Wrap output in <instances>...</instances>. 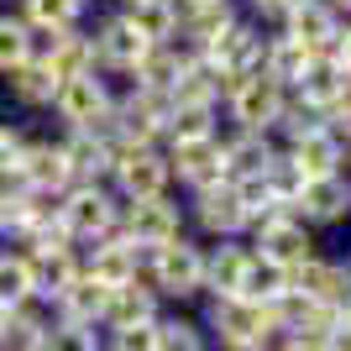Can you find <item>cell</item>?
Segmentation results:
<instances>
[{"mask_svg": "<svg viewBox=\"0 0 351 351\" xmlns=\"http://www.w3.org/2000/svg\"><path fill=\"white\" fill-rule=\"evenodd\" d=\"M21 299H32V263H27V252H0V304L16 309Z\"/></svg>", "mask_w": 351, "mask_h": 351, "instance_id": "obj_33", "label": "cell"}, {"mask_svg": "<svg viewBox=\"0 0 351 351\" xmlns=\"http://www.w3.org/2000/svg\"><path fill=\"white\" fill-rule=\"evenodd\" d=\"M58 116L69 121L73 132H95L100 121H110V89H105V79H95V73H84V79H69V84H58Z\"/></svg>", "mask_w": 351, "mask_h": 351, "instance_id": "obj_8", "label": "cell"}, {"mask_svg": "<svg viewBox=\"0 0 351 351\" xmlns=\"http://www.w3.org/2000/svg\"><path fill=\"white\" fill-rule=\"evenodd\" d=\"M27 58H32V27L16 16H0V73L21 69Z\"/></svg>", "mask_w": 351, "mask_h": 351, "instance_id": "obj_37", "label": "cell"}, {"mask_svg": "<svg viewBox=\"0 0 351 351\" xmlns=\"http://www.w3.org/2000/svg\"><path fill=\"white\" fill-rule=\"evenodd\" d=\"M158 320V293L147 289V283H126V289H110V299H105V315L100 325L116 336V330H132V325H147Z\"/></svg>", "mask_w": 351, "mask_h": 351, "instance_id": "obj_22", "label": "cell"}, {"mask_svg": "<svg viewBox=\"0 0 351 351\" xmlns=\"http://www.w3.org/2000/svg\"><path fill=\"white\" fill-rule=\"evenodd\" d=\"M11 89H16L21 105H47V100H58V73L47 69V63L27 58L21 69H11Z\"/></svg>", "mask_w": 351, "mask_h": 351, "instance_id": "obj_29", "label": "cell"}, {"mask_svg": "<svg viewBox=\"0 0 351 351\" xmlns=\"http://www.w3.org/2000/svg\"><path fill=\"white\" fill-rule=\"evenodd\" d=\"M226 184H247V178H263L278 158V147L267 142V136H252V132H236L226 136Z\"/></svg>", "mask_w": 351, "mask_h": 351, "instance_id": "obj_20", "label": "cell"}, {"mask_svg": "<svg viewBox=\"0 0 351 351\" xmlns=\"http://www.w3.org/2000/svg\"><path fill=\"white\" fill-rule=\"evenodd\" d=\"M299 5H304V0H267V5H263V16H273V21L283 27V16H293Z\"/></svg>", "mask_w": 351, "mask_h": 351, "instance_id": "obj_46", "label": "cell"}, {"mask_svg": "<svg viewBox=\"0 0 351 351\" xmlns=\"http://www.w3.org/2000/svg\"><path fill=\"white\" fill-rule=\"evenodd\" d=\"M126 5H142V0H126Z\"/></svg>", "mask_w": 351, "mask_h": 351, "instance_id": "obj_54", "label": "cell"}, {"mask_svg": "<svg viewBox=\"0 0 351 351\" xmlns=\"http://www.w3.org/2000/svg\"><path fill=\"white\" fill-rule=\"evenodd\" d=\"M325 351H351V325H336V336L325 341Z\"/></svg>", "mask_w": 351, "mask_h": 351, "instance_id": "obj_47", "label": "cell"}, {"mask_svg": "<svg viewBox=\"0 0 351 351\" xmlns=\"http://www.w3.org/2000/svg\"><path fill=\"white\" fill-rule=\"evenodd\" d=\"M168 100H173V105H215L220 100V73L210 69L194 47L184 53V69H178L173 89H168Z\"/></svg>", "mask_w": 351, "mask_h": 351, "instance_id": "obj_24", "label": "cell"}, {"mask_svg": "<svg viewBox=\"0 0 351 351\" xmlns=\"http://www.w3.org/2000/svg\"><path fill=\"white\" fill-rule=\"evenodd\" d=\"M116 152H121V142H116V126H110V121H100L95 132H73L69 142H63L73 184H95L100 173H110V168H116Z\"/></svg>", "mask_w": 351, "mask_h": 351, "instance_id": "obj_6", "label": "cell"}, {"mask_svg": "<svg viewBox=\"0 0 351 351\" xmlns=\"http://www.w3.org/2000/svg\"><path fill=\"white\" fill-rule=\"evenodd\" d=\"M147 53H152V43H147V37L132 27V21H126V16H110V21L100 27V37H95V58H100L105 69H126V73H136Z\"/></svg>", "mask_w": 351, "mask_h": 351, "instance_id": "obj_17", "label": "cell"}, {"mask_svg": "<svg viewBox=\"0 0 351 351\" xmlns=\"http://www.w3.org/2000/svg\"><path fill=\"white\" fill-rule=\"evenodd\" d=\"M126 21H132V27L142 32L152 47H162V43L178 32V27H173V11H168V0H142V5H132V11H126Z\"/></svg>", "mask_w": 351, "mask_h": 351, "instance_id": "obj_35", "label": "cell"}, {"mask_svg": "<svg viewBox=\"0 0 351 351\" xmlns=\"http://www.w3.org/2000/svg\"><path fill=\"white\" fill-rule=\"evenodd\" d=\"M330 58L341 63V73H351V21L341 27V37H336V47H330Z\"/></svg>", "mask_w": 351, "mask_h": 351, "instance_id": "obj_44", "label": "cell"}, {"mask_svg": "<svg viewBox=\"0 0 351 351\" xmlns=\"http://www.w3.org/2000/svg\"><path fill=\"white\" fill-rule=\"evenodd\" d=\"M152 341H158V320H147V325H132V330H116L105 351H152Z\"/></svg>", "mask_w": 351, "mask_h": 351, "instance_id": "obj_42", "label": "cell"}, {"mask_svg": "<svg viewBox=\"0 0 351 351\" xmlns=\"http://www.w3.org/2000/svg\"><path fill=\"white\" fill-rule=\"evenodd\" d=\"M194 215L210 236L220 241H236V231H247V210H241V194L236 184H210V189L194 194Z\"/></svg>", "mask_w": 351, "mask_h": 351, "instance_id": "obj_16", "label": "cell"}, {"mask_svg": "<svg viewBox=\"0 0 351 351\" xmlns=\"http://www.w3.org/2000/svg\"><path fill=\"white\" fill-rule=\"evenodd\" d=\"M110 173L121 178V189L132 194V199H162V189H168L173 168H168V158H162V152H152V147H121Z\"/></svg>", "mask_w": 351, "mask_h": 351, "instance_id": "obj_7", "label": "cell"}, {"mask_svg": "<svg viewBox=\"0 0 351 351\" xmlns=\"http://www.w3.org/2000/svg\"><path fill=\"white\" fill-rule=\"evenodd\" d=\"M257 257H267V263H278L283 273H299V267L315 257V236H309V226L304 220H293V215H283V220H273V226H263L257 231Z\"/></svg>", "mask_w": 351, "mask_h": 351, "instance_id": "obj_11", "label": "cell"}, {"mask_svg": "<svg viewBox=\"0 0 351 351\" xmlns=\"http://www.w3.org/2000/svg\"><path fill=\"white\" fill-rule=\"evenodd\" d=\"M47 69L58 73V84H69V79H84V73H95V37L63 32V37H58V47H53V58H47Z\"/></svg>", "mask_w": 351, "mask_h": 351, "instance_id": "obj_27", "label": "cell"}, {"mask_svg": "<svg viewBox=\"0 0 351 351\" xmlns=\"http://www.w3.org/2000/svg\"><path fill=\"white\" fill-rule=\"evenodd\" d=\"M325 126V116L320 110H309V105H299L289 95V105H283V116H278V132L289 136V142H299V136H309V132H320Z\"/></svg>", "mask_w": 351, "mask_h": 351, "instance_id": "obj_41", "label": "cell"}, {"mask_svg": "<svg viewBox=\"0 0 351 351\" xmlns=\"http://www.w3.org/2000/svg\"><path fill=\"white\" fill-rule=\"evenodd\" d=\"M21 184L27 189H47V194H69L73 189V173H69V158H63V142H32L21 152Z\"/></svg>", "mask_w": 351, "mask_h": 351, "instance_id": "obj_18", "label": "cell"}, {"mask_svg": "<svg viewBox=\"0 0 351 351\" xmlns=\"http://www.w3.org/2000/svg\"><path fill=\"white\" fill-rule=\"evenodd\" d=\"M283 158L299 168V178H336L341 168H346V142H341L330 126H320V132L289 142V147H283Z\"/></svg>", "mask_w": 351, "mask_h": 351, "instance_id": "obj_14", "label": "cell"}, {"mask_svg": "<svg viewBox=\"0 0 351 351\" xmlns=\"http://www.w3.org/2000/svg\"><path fill=\"white\" fill-rule=\"evenodd\" d=\"M142 267H147L142 247H132L126 236H105V241H95L84 273L95 283H105V289H126V283H142Z\"/></svg>", "mask_w": 351, "mask_h": 351, "instance_id": "obj_10", "label": "cell"}, {"mask_svg": "<svg viewBox=\"0 0 351 351\" xmlns=\"http://www.w3.org/2000/svg\"><path fill=\"white\" fill-rule=\"evenodd\" d=\"M267 351H320V346H304V341H293V336H283V330H273V336L263 341Z\"/></svg>", "mask_w": 351, "mask_h": 351, "instance_id": "obj_45", "label": "cell"}, {"mask_svg": "<svg viewBox=\"0 0 351 351\" xmlns=\"http://www.w3.org/2000/svg\"><path fill=\"white\" fill-rule=\"evenodd\" d=\"M325 126H330L341 142H351V73H346V84H341V100L325 110Z\"/></svg>", "mask_w": 351, "mask_h": 351, "instance_id": "obj_43", "label": "cell"}, {"mask_svg": "<svg viewBox=\"0 0 351 351\" xmlns=\"http://www.w3.org/2000/svg\"><path fill=\"white\" fill-rule=\"evenodd\" d=\"M210 330H215L220 346H231V341H252V346H263V341L273 336V315H267V304H257V299L215 293V299H210Z\"/></svg>", "mask_w": 351, "mask_h": 351, "instance_id": "obj_3", "label": "cell"}, {"mask_svg": "<svg viewBox=\"0 0 351 351\" xmlns=\"http://www.w3.org/2000/svg\"><path fill=\"white\" fill-rule=\"evenodd\" d=\"M341 84H346L341 63L330 58V53H320V58H315V63L304 69V79H299V84L289 89V95H293L299 105H309V110H320V116H325V110H330V105L341 100Z\"/></svg>", "mask_w": 351, "mask_h": 351, "instance_id": "obj_23", "label": "cell"}, {"mask_svg": "<svg viewBox=\"0 0 351 351\" xmlns=\"http://www.w3.org/2000/svg\"><path fill=\"white\" fill-rule=\"evenodd\" d=\"M168 168L199 194V189H210V184H226V147H220V136H205V142H173Z\"/></svg>", "mask_w": 351, "mask_h": 351, "instance_id": "obj_12", "label": "cell"}, {"mask_svg": "<svg viewBox=\"0 0 351 351\" xmlns=\"http://www.w3.org/2000/svg\"><path fill=\"white\" fill-rule=\"evenodd\" d=\"M346 168H351V142H346Z\"/></svg>", "mask_w": 351, "mask_h": 351, "instance_id": "obj_52", "label": "cell"}, {"mask_svg": "<svg viewBox=\"0 0 351 351\" xmlns=\"http://www.w3.org/2000/svg\"><path fill=\"white\" fill-rule=\"evenodd\" d=\"M351 215V178H304V189L293 194V220H304L309 231L315 226H341Z\"/></svg>", "mask_w": 351, "mask_h": 351, "instance_id": "obj_5", "label": "cell"}, {"mask_svg": "<svg viewBox=\"0 0 351 351\" xmlns=\"http://www.w3.org/2000/svg\"><path fill=\"white\" fill-rule=\"evenodd\" d=\"M289 283H293V273H283L278 263H267V257H257V252H252L247 278H241V289H236V293H241V299H257V304H273Z\"/></svg>", "mask_w": 351, "mask_h": 351, "instance_id": "obj_28", "label": "cell"}, {"mask_svg": "<svg viewBox=\"0 0 351 351\" xmlns=\"http://www.w3.org/2000/svg\"><path fill=\"white\" fill-rule=\"evenodd\" d=\"M330 5H336V11H341V21H346V16H351V0H330Z\"/></svg>", "mask_w": 351, "mask_h": 351, "instance_id": "obj_49", "label": "cell"}, {"mask_svg": "<svg viewBox=\"0 0 351 351\" xmlns=\"http://www.w3.org/2000/svg\"><path fill=\"white\" fill-rule=\"evenodd\" d=\"M263 184H267V194H273V199H283V205H293V194L304 189V178H299V168H293L289 158H273V168H267L263 173Z\"/></svg>", "mask_w": 351, "mask_h": 351, "instance_id": "obj_40", "label": "cell"}, {"mask_svg": "<svg viewBox=\"0 0 351 351\" xmlns=\"http://www.w3.org/2000/svg\"><path fill=\"white\" fill-rule=\"evenodd\" d=\"M315 58H320V53H309L304 43H293V37H283V32H278V37H267L263 69L273 73V79H278L283 89H293V84H299V79H304V69H309V63H315Z\"/></svg>", "mask_w": 351, "mask_h": 351, "instance_id": "obj_26", "label": "cell"}, {"mask_svg": "<svg viewBox=\"0 0 351 351\" xmlns=\"http://www.w3.org/2000/svg\"><path fill=\"white\" fill-rule=\"evenodd\" d=\"M105 299H110V289L105 283H95L89 273H79V278L69 283V289L53 299V315H58L63 325H100V315H105Z\"/></svg>", "mask_w": 351, "mask_h": 351, "instance_id": "obj_21", "label": "cell"}, {"mask_svg": "<svg viewBox=\"0 0 351 351\" xmlns=\"http://www.w3.org/2000/svg\"><path fill=\"white\" fill-rule=\"evenodd\" d=\"M37 351H105V346H100V336H95L89 325H63V320H53V325H47V336L37 341Z\"/></svg>", "mask_w": 351, "mask_h": 351, "instance_id": "obj_38", "label": "cell"}, {"mask_svg": "<svg viewBox=\"0 0 351 351\" xmlns=\"http://www.w3.org/2000/svg\"><path fill=\"white\" fill-rule=\"evenodd\" d=\"M247 263H252V247L241 241H220L215 252H205V293H236L241 278H247Z\"/></svg>", "mask_w": 351, "mask_h": 351, "instance_id": "obj_25", "label": "cell"}, {"mask_svg": "<svg viewBox=\"0 0 351 351\" xmlns=\"http://www.w3.org/2000/svg\"><path fill=\"white\" fill-rule=\"evenodd\" d=\"M79 5H84V0H79Z\"/></svg>", "mask_w": 351, "mask_h": 351, "instance_id": "obj_55", "label": "cell"}, {"mask_svg": "<svg viewBox=\"0 0 351 351\" xmlns=\"http://www.w3.org/2000/svg\"><path fill=\"white\" fill-rule=\"evenodd\" d=\"M341 325H351V299H346V304H341Z\"/></svg>", "mask_w": 351, "mask_h": 351, "instance_id": "obj_51", "label": "cell"}, {"mask_svg": "<svg viewBox=\"0 0 351 351\" xmlns=\"http://www.w3.org/2000/svg\"><path fill=\"white\" fill-rule=\"evenodd\" d=\"M5 325H11V309L0 304V336H5Z\"/></svg>", "mask_w": 351, "mask_h": 351, "instance_id": "obj_50", "label": "cell"}, {"mask_svg": "<svg viewBox=\"0 0 351 351\" xmlns=\"http://www.w3.org/2000/svg\"><path fill=\"white\" fill-rule=\"evenodd\" d=\"M27 21L47 32H73L79 21V0H27Z\"/></svg>", "mask_w": 351, "mask_h": 351, "instance_id": "obj_39", "label": "cell"}, {"mask_svg": "<svg viewBox=\"0 0 351 351\" xmlns=\"http://www.w3.org/2000/svg\"><path fill=\"white\" fill-rule=\"evenodd\" d=\"M293 289L304 293V299H315V304H330V309H341L351 299V263L346 257H309L299 273H293Z\"/></svg>", "mask_w": 351, "mask_h": 351, "instance_id": "obj_13", "label": "cell"}, {"mask_svg": "<svg viewBox=\"0 0 351 351\" xmlns=\"http://www.w3.org/2000/svg\"><path fill=\"white\" fill-rule=\"evenodd\" d=\"M252 5H257V11H263V5H267V0H252Z\"/></svg>", "mask_w": 351, "mask_h": 351, "instance_id": "obj_53", "label": "cell"}, {"mask_svg": "<svg viewBox=\"0 0 351 351\" xmlns=\"http://www.w3.org/2000/svg\"><path fill=\"white\" fill-rule=\"evenodd\" d=\"M205 5H210V0H205Z\"/></svg>", "mask_w": 351, "mask_h": 351, "instance_id": "obj_56", "label": "cell"}, {"mask_svg": "<svg viewBox=\"0 0 351 351\" xmlns=\"http://www.w3.org/2000/svg\"><path fill=\"white\" fill-rule=\"evenodd\" d=\"M341 11L330 5V0H304L293 16H283V37H293V43H304L309 53H330L341 37Z\"/></svg>", "mask_w": 351, "mask_h": 351, "instance_id": "obj_15", "label": "cell"}, {"mask_svg": "<svg viewBox=\"0 0 351 351\" xmlns=\"http://www.w3.org/2000/svg\"><path fill=\"white\" fill-rule=\"evenodd\" d=\"M58 220L69 226L73 241H105V236L116 231V205H110V194L95 189V184H73L63 194L58 205Z\"/></svg>", "mask_w": 351, "mask_h": 351, "instance_id": "obj_4", "label": "cell"}, {"mask_svg": "<svg viewBox=\"0 0 351 351\" xmlns=\"http://www.w3.org/2000/svg\"><path fill=\"white\" fill-rule=\"evenodd\" d=\"M142 283L152 293H168V299H194V293H205V247H194V241L178 236L168 247L147 252Z\"/></svg>", "mask_w": 351, "mask_h": 351, "instance_id": "obj_1", "label": "cell"}, {"mask_svg": "<svg viewBox=\"0 0 351 351\" xmlns=\"http://www.w3.org/2000/svg\"><path fill=\"white\" fill-rule=\"evenodd\" d=\"M37 226H43V220H37V210H32V194H27V189H16V194H11V189H0V231L27 241Z\"/></svg>", "mask_w": 351, "mask_h": 351, "instance_id": "obj_36", "label": "cell"}, {"mask_svg": "<svg viewBox=\"0 0 351 351\" xmlns=\"http://www.w3.org/2000/svg\"><path fill=\"white\" fill-rule=\"evenodd\" d=\"M152 351H205V325L184 320V315H158V341Z\"/></svg>", "mask_w": 351, "mask_h": 351, "instance_id": "obj_32", "label": "cell"}, {"mask_svg": "<svg viewBox=\"0 0 351 351\" xmlns=\"http://www.w3.org/2000/svg\"><path fill=\"white\" fill-rule=\"evenodd\" d=\"M215 351H267V346H252V341H231V346H215Z\"/></svg>", "mask_w": 351, "mask_h": 351, "instance_id": "obj_48", "label": "cell"}, {"mask_svg": "<svg viewBox=\"0 0 351 351\" xmlns=\"http://www.w3.org/2000/svg\"><path fill=\"white\" fill-rule=\"evenodd\" d=\"M178 205H168V194L162 199H132V210H126V241L142 252H158L168 247V241H178Z\"/></svg>", "mask_w": 351, "mask_h": 351, "instance_id": "obj_9", "label": "cell"}, {"mask_svg": "<svg viewBox=\"0 0 351 351\" xmlns=\"http://www.w3.org/2000/svg\"><path fill=\"white\" fill-rule=\"evenodd\" d=\"M178 69H184V53L178 47H152L142 58V69H136V89H152V95H168L173 89V79H178Z\"/></svg>", "mask_w": 351, "mask_h": 351, "instance_id": "obj_30", "label": "cell"}, {"mask_svg": "<svg viewBox=\"0 0 351 351\" xmlns=\"http://www.w3.org/2000/svg\"><path fill=\"white\" fill-rule=\"evenodd\" d=\"M168 136L173 142H205V136H215V105H173Z\"/></svg>", "mask_w": 351, "mask_h": 351, "instance_id": "obj_34", "label": "cell"}, {"mask_svg": "<svg viewBox=\"0 0 351 351\" xmlns=\"http://www.w3.org/2000/svg\"><path fill=\"white\" fill-rule=\"evenodd\" d=\"M236 21V11H231V0H210V5H199V11L189 16V27H184V37L194 43V53H205L210 43H215L220 32Z\"/></svg>", "mask_w": 351, "mask_h": 351, "instance_id": "obj_31", "label": "cell"}, {"mask_svg": "<svg viewBox=\"0 0 351 351\" xmlns=\"http://www.w3.org/2000/svg\"><path fill=\"white\" fill-rule=\"evenodd\" d=\"M32 263V293H43L47 304L58 299L63 289H69L79 273H84V263L73 257V247H43V252H27Z\"/></svg>", "mask_w": 351, "mask_h": 351, "instance_id": "obj_19", "label": "cell"}, {"mask_svg": "<svg viewBox=\"0 0 351 351\" xmlns=\"http://www.w3.org/2000/svg\"><path fill=\"white\" fill-rule=\"evenodd\" d=\"M226 105H231V121H236V132H252V136H267L273 126H278L283 116V105H289V89L273 79L267 69L247 73L241 84L226 95Z\"/></svg>", "mask_w": 351, "mask_h": 351, "instance_id": "obj_2", "label": "cell"}]
</instances>
